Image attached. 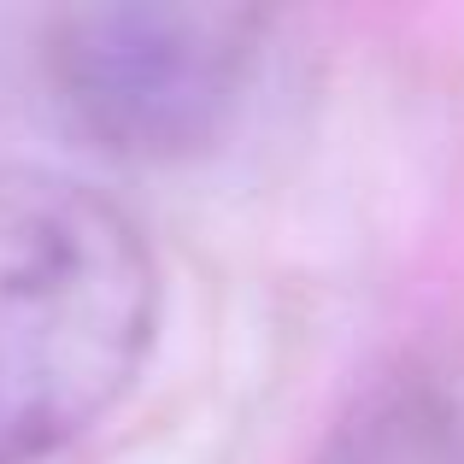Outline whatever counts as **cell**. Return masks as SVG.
Instances as JSON below:
<instances>
[{"mask_svg":"<svg viewBox=\"0 0 464 464\" xmlns=\"http://www.w3.org/2000/svg\"><path fill=\"white\" fill-rule=\"evenodd\" d=\"M265 12L224 0H118L59 12L47 77L65 118L112 159L177 165L229 130L259 65Z\"/></svg>","mask_w":464,"mask_h":464,"instance_id":"cell-2","label":"cell"},{"mask_svg":"<svg viewBox=\"0 0 464 464\" xmlns=\"http://www.w3.org/2000/svg\"><path fill=\"white\" fill-rule=\"evenodd\" d=\"M141 224L59 165H0V464H47L136 388L159 341Z\"/></svg>","mask_w":464,"mask_h":464,"instance_id":"cell-1","label":"cell"},{"mask_svg":"<svg viewBox=\"0 0 464 464\" xmlns=\"http://www.w3.org/2000/svg\"><path fill=\"white\" fill-rule=\"evenodd\" d=\"M317 464H464V418L435 388H388L341 423Z\"/></svg>","mask_w":464,"mask_h":464,"instance_id":"cell-3","label":"cell"}]
</instances>
